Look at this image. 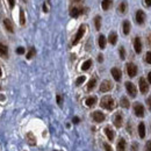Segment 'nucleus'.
<instances>
[{"label": "nucleus", "instance_id": "nucleus-1", "mask_svg": "<svg viewBox=\"0 0 151 151\" xmlns=\"http://www.w3.org/2000/svg\"><path fill=\"white\" fill-rule=\"evenodd\" d=\"M86 11H87V8L84 7L83 4H71V6H70V15L72 18H78V16L83 15Z\"/></svg>", "mask_w": 151, "mask_h": 151}, {"label": "nucleus", "instance_id": "nucleus-2", "mask_svg": "<svg viewBox=\"0 0 151 151\" xmlns=\"http://www.w3.org/2000/svg\"><path fill=\"white\" fill-rule=\"evenodd\" d=\"M100 106L107 111H113L116 107V104H115V100L111 95H105L100 101Z\"/></svg>", "mask_w": 151, "mask_h": 151}, {"label": "nucleus", "instance_id": "nucleus-3", "mask_svg": "<svg viewBox=\"0 0 151 151\" xmlns=\"http://www.w3.org/2000/svg\"><path fill=\"white\" fill-rule=\"evenodd\" d=\"M85 31H86V26H85V25H82V26L79 27L78 31H77V34L74 35V38H73V41H72V45H76V44L83 38Z\"/></svg>", "mask_w": 151, "mask_h": 151}, {"label": "nucleus", "instance_id": "nucleus-4", "mask_svg": "<svg viewBox=\"0 0 151 151\" xmlns=\"http://www.w3.org/2000/svg\"><path fill=\"white\" fill-rule=\"evenodd\" d=\"M134 113H135L136 116L143 118V116H144V113H145L144 106H143L141 102H135V104H134Z\"/></svg>", "mask_w": 151, "mask_h": 151}, {"label": "nucleus", "instance_id": "nucleus-5", "mask_svg": "<svg viewBox=\"0 0 151 151\" xmlns=\"http://www.w3.org/2000/svg\"><path fill=\"white\" fill-rule=\"evenodd\" d=\"M124 86H125V90L128 92V94H129L131 98H135V96L137 95V89H136V86H135L131 82H125Z\"/></svg>", "mask_w": 151, "mask_h": 151}, {"label": "nucleus", "instance_id": "nucleus-6", "mask_svg": "<svg viewBox=\"0 0 151 151\" xmlns=\"http://www.w3.org/2000/svg\"><path fill=\"white\" fill-rule=\"evenodd\" d=\"M92 119L94 122H96V123H101V122H104L105 119H106V116H105V114L102 113V112H100V111H95V112H93L92 113Z\"/></svg>", "mask_w": 151, "mask_h": 151}, {"label": "nucleus", "instance_id": "nucleus-7", "mask_svg": "<svg viewBox=\"0 0 151 151\" xmlns=\"http://www.w3.org/2000/svg\"><path fill=\"white\" fill-rule=\"evenodd\" d=\"M127 73L130 78H134L137 74V66L134 63H128L127 64Z\"/></svg>", "mask_w": 151, "mask_h": 151}, {"label": "nucleus", "instance_id": "nucleus-8", "mask_svg": "<svg viewBox=\"0 0 151 151\" xmlns=\"http://www.w3.org/2000/svg\"><path fill=\"white\" fill-rule=\"evenodd\" d=\"M145 19H147L145 13H144L142 9H138V11L136 12V15H135V20H136V22H137L138 25H143V23L145 22Z\"/></svg>", "mask_w": 151, "mask_h": 151}, {"label": "nucleus", "instance_id": "nucleus-9", "mask_svg": "<svg viewBox=\"0 0 151 151\" xmlns=\"http://www.w3.org/2000/svg\"><path fill=\"white\" fill-rule=\"evenodd\" d=\"M113 89V83L111 80H104L100 85V92L102 93H106V92H109V91Z\"/></svg>", "mask_w": 151, "mask_h": 151}, {"label": "nucleus", "instance_id": "nucleus-10", "mask_svg": "<svg viewBox=\"0 0 151 151\" xmlns=\"http://www.w3.org/2000/svg\"><path fill=\"white\" fill-rule=\"evenodd\" d=\"M140 91L142 94H147L149 91V84L145 80V78H143V77L140 78Z\"/></svg>", "mask_w": 151, "mask_h": 151}, {"label": "nucleus", "instance_id": "nucleus-11", "mask_svg": "<svg viewBox=\"0 0 151 151\" xmlns=\"http://www.w3.org/2000/svg\"><path fill=\"white\" fill-rule=\"evenodd\" d=\"M113 122H114V125H115L116 128H121L122 124H123V115H122V113L118 112V113L114 115V118H113Z\"/></svg>", "mask_w": 151, "mask_h": 151}, {"label": "nucleus", "instance_id": "nucleus-12", "mask_svg": "<svg viewBox=\"0 0 151 151\" xmlns=\"http://www.w3.org/2000/svg\"><path fill=\"white\" fill-rule=\"evenodd\" d=\"M134 49L136 54H141L142 52V41L140 37H135L134 38Z\"/></svg>", "mask_w": 151, "mask_h": 151}, {"label": "nucleus", "instance_id": "nucleus-13", "mask_svg": "<svg viewBox=\"0 0 151 151\" xmlns=\"http://www.w3.org/2000/svg\"><path fill=\"white\" fill-rule=\"evenodd\" d=\"M2 25H4L5 29L7 30L8 33H14V26H13V22H12L9 19H4Z\"/></svg>", "mask_w": 151, "mask_h": 151}, {"label": "nucleus", "instance_id": "nucleus-14", "mask_svg": "<svg viewBox=\"0 0 151 151\" xmlns=\"http://www.w3.org/2000/svg\"><path fill=\"white\" fill-rule=\"evenodd\" d=\"M111 73H112V76H113L114 80L120 82L121 78H122V72H121L120 69H118V67H113V69L111 70Z\"/></svg>", "mask_w": 151, "mask_h": 151}, {"label": "nucleus", "instance_id": "nucleus-15", "mask_svg": "<svg viewBox=\"0 0 151 151\" xmlns=\"http://www.w3.org/2000/svg\"><path fill=\"white\" fill-rule=\"evenodd\" d=\"M26 141H27V143L29 145H31V147L36 145V137H35V135L33 133H27L26 134Z\"/></svg>", "mask_w": 151, "mask_h": 151}, {"label": "nucleus", "instance_id": "nucleus-16", "mask_svg": "<svg viewBox=\"0 0 151 151\" xmlns=\"http://www.w3.org/2000/svg\"><path fill=\"white\" fill-rule=\"evenodd\" d=\"M105 134H106V136H107V138L109 140V141H113L114 140V137H115V133H114V130L111 128V127H105Z\"/></svg>", "mask_w": 151, "mask_h": 151}, {"label": "nucleus", "instance_id": "nucleus-17", "mask_svg": "<svg viewBox=\"0 0 151 151\" xmlns=\"http://www.w3.org/2000/svg\"><path fill=\"white\" fill-rule=\"evenodd\" d=\"M0 57H2L4 60L8 58V48L2 43H0Z\"/></svg>", "mask_w": 151, "mask_h": 151}, {"label": "nucleus", "instance_id": "nucleus-18", "mask_svg": "<svg viewBox=\"0 0 151 151\" xmlns=\"http://www.w3.org/2000/svg\"><path fill=\"white\" fill-rule=\"evenodd\" d=\"M108 42L112 44V45H115L116 42H118V34L115 31H112L108 36Z\"/></svg>", "mask_w": 151, "mask_h": 151}, {"label": "nucleus", "instance_id": "nucleus-19", "mask_svg": "<svg viewBox=\"0 0 151 151\" xmlns=\"http://www.w3.org/2000/svg\"><path fill=\"white\" fill-rule=\"evenodd\" d=\"M113 6V0H102L101 1V8L104 11H108Z\"/></svg>", "mask_w": 151, "mask_h": 151}, {"label": "nucleus", "instance_id": "nucleus-20", "mask_svg": "<svg viewBox=\"0 0 151 151\" xmlns=\"http://www.w3.org/2000/svg\"><path fill=\"white\" fill-rule=\"evenodd\" d=\"M130 28H131V25L128 20H124L123 21V25H122V29H123V34L124 35H128L130 33Z\"/></svg>", "mask_w": 151, "mask_h": 151}, {"label": "nucleus", "instance_id": "nucleus-21", "mask_svg": "<svg viewBox=\"0 0 151 151\" xmlns=\"http://www.w3.org/2000/svg\"><path fill=\"white\" fill-rule=\"evenodd\" d=\"M127 9H128V4H127V1H121L120 5H119V7H118L119 13H121V14H125Z\"/></svg>", "mask_w": 151, "mask_h": 151}, {"label": "nucleus", "instance_id": "nucleus-22", "mask_svg": "<svg viewBox=\"0 0 151 151\" xmlns=\"http://www.w3.org/2000/svg\"><path fill=\"white\" fill-rule=\"evenodd\" d=\"M127 150V142L124 138H120L118 142V151H125Z\"/></svg>", "mask_w": 151, "mask_h": 151}, {"label": "nucleus", "instance_id": "nucleus-23", "mask_svg": "<svg viewBox=\"0 0 151 151\" xmlns=\"http://www.w3.org/2000/svg\"><path fill=\"white\" fill-rule=\"evenodd\" d=\"M96 100H98V99H96V96H94V95H93V96H89V98L85 100V104H86L87 107H93V106L96 104Z\"/></svg>", "mask_w": 151, "mask_h": 151}, {"label": "nucleus", "instance_id": "nucleus-24", "mask_svg": "<svg viewBox=\"0 0 151 151\" xmlns=\"http://www.w3.org/2000/svg\"><path fill=\"white\" fill-rule=\"evenodd\" d=\"M138 135L141 138H144L145 137V124L143 122H141L138 124Z\"/></svg>", "mask_w": 151, "mask_h": 151}, {"label": "nucleus", "instance_id": "nucleus-25", "mask_svg": "<svg viewBox=\"0 0 151 151\" xmlns=\"http://www.w3.org/2000/svg\"><path fill=\"white\" fill-rule=\"evenodd\" d=\"M106 43H107L106 37H105L104 35H100L99 38H98V44H99L100 49H105V48H106Z\"/></svg>", "mask_w": 151, "mask_h": 151}, {"label": "nucleus", "instance_id": "nucleus-26", "mask_svg": "<svg viewBox=\"0 0 151 151\" xmlns=\"http://www.w3.org/2000/svg\"><path fill=\"white\" fill-rule=\"evenodd\" d=\"M96 86V79L95 78H92L90 82H89V84H87V87H86V90L91 92V91L94 90V87Z\"/></svg>", "mask_w": 151, "mask_h": 151}, {"label": "nucleus", "instance_id": "nucleus-27", "mask_svg": "<svg viewBox=\"0 0 151 151\" xmlns=\"http://www.w3.org/2000/svg\"><path fill=\"white\" fill-rule=\"evenodd\" d=\"M94 26H95V29L100 30L101 28V16L100 15H96L94 18Z\"/></svg>", "mask_w": 151, "mask_h": 151}, {"label": "nucleus", "instance_id": "nucleus-28", "mask_svg": "<svg viewBox=\"0 0 151 151\" xmlns=\"http://www.w3.org/2000/svg\"><path fill=\"white\" fill-rule=\"evenodd\" d=\"M120 105H121V107H123V108H129L130 102H129V100H128L125 96H122V98H121Z\"/></svg>", "mask_w": 151, "mask_h": 151}, {"label": "nucleus", "instance_id": "nucleus-29", "mask_svg": "<svg viewBox=\"0 0 151 151\" xmlns=\"http://www.w3.org/2000/svg\"><path fill=\"white\" fill-rule=\"evenodd\" d=\"M91 66H92V60H85V62L83 63V65H82V70H83V71H87Z\"/></svg>", "mask_w": 151, "mask_h": 151}, {"label": "nucleus", "instance_id": "nucleus-30", "mask_svg": "<svg viewBox=\"0 0 151 151\" xmlns=\"http://www.w3.org/2000/svg\"><path fill=\"white\" fill-rule=\"evenodd\" d=\"M20 25L21 26L26 25V16H25V12L22 8H20Z\"/></svg>", "mask_w": 151, "mask_h": 151}, {"label": "nucleus", "instance_id": "nucleus-31", "mask_svg": "<svg viewBox=\"0 0 151 151\" xmlns=\"http://www.w3.org/2000/svg\"><path fill=\"white\" fill-rule=\"evenodd\" d=\"M35 54H36V50H35V48H29V50H28V52H27V55H26V57H27V60H31L34 56H35Z\"/></svg>", "mask_w": 151, "mask_h": 151}, {"label": "nucleus", "instance_id": "nucleus-32", "mask_svg": "<svg viewBox=\"0 0 151 151\" xmlns=\"http://www.w3.org/2000/svg\"><path fill=\"white\" fill-rule=\"evenodd\" d=\"M49 7H50V0H45V1L43 2V7H42L43 12H44V13H48V12H49Z\"/></svg>", "mask_w": 151, "mask_h": 151}, {"label": "nucleus", "instance_id": "nucleus-33", "mask_svg": "<svg viewBox=\"0 0 151 151\" xmlns=\"http://www.w3.org/2000/svg\"><path fill=\"white\" fill-rule=\"evenodd\" d=\"M85 80H86V77H85V76H80V77H78V78H77V80H76V85H77V86H79V85H82Z\"/></svg>", "mask_w": 151, "mask_h": 151}, {"label": "nucleus", "instance_id": "nucleus-34", "mask_svg": "<svg viewBox=\"0 0 151 151\" xmlns=\"http://www.w3.org/2000/svg\"><path fill=\"white\" fill-rule=\"evenodd\" d=\"M119 54H120L121 60H124V58H125V50H124V48H123V47H120V49H119Z\"/></svg>", "mask_w": 151, "mask_h": 151}, {"label": "nucleus", "instance_id": "nucleus-35", "mask_svg": "<svg viewBox=\"0 0 151 151\" xmlns=\"http://www.w3.org/2000/svg\"><path fill=\"white\" fill-rule=\"evenodd\" d=\"M25 52H26V50H25L23 47H19V48L16 49V54H18V55H23Z\"/></svg>", "mask_w": 151, "mask_h": 151}, {"label": "nucleus", "instance_id": "nucleus-36", "mask_svg": "<svg viewBox=\"0 0 151 151\" xmlns=\"http://www.w3.org/2000/svg\"><path fill=\"white\" fill-rule=\"evenodd\" d=\"M145 62L151 65V51H148V52H147V55H145Z\"/></svg>", "mask_w": 151, "mask_h": 151}, {"label": "nucleus", "instance_id": "nucleus-37", "mask_svg": "<svg viewBox=\"0 0 151 151\" xmlns=\"http://www.w3.org/2000/svg\"><path fill=\"white\" fill-rule=\"evenodd\" d=\"M56 100H57V104H58V106H62V105H63V96H62L60 94H57V96H56Z\"/></svg>", "mask_w": 151, "mask_h": 151}, {"label": "nucleus", "instance_id": "nucleus-38", "mask_svg": "<svg viewBox=\"0 0 151 151\" xmlns=\"http://www.w3.org/2000/svg\"><path fill=\"white\" fill-rule=\"evenodd\" d=\"M8 1V6H9V8L11 9H13L14 8V6H15V0H7Z\"/></svg>", "mask_w": 151, "mask_h": 151}, {"label": "nucleus", "instance_id": "nucleus-39", "mask_svg": "<svg viewBox=\"0 0 151 151\" xmlns=\"http://www.w3.org/2000/svg\"><path fill=\"white\" fill-rule=\"evenodd\" d=\"M145 151H151V141H148L145 144Z\"/></svg>", "mask_w": 151, "mask_h": 151}, {"label": "nucleus", "instance_id": "nucleus-40", "mask_svg": "<svg viewBox=\"0 0 151 151\" xmlns=\"http://www.w3.org/2000/svg\"><path fill=\"white\" fill-rule=\"evenodd\" d=\"M104 147H105V150L106 151H113V149L111 148V145H109V144H107V143H105V144H104Z\"/></svg>", "mask_w": 151, "mask_h": 151}, {"label": "nucleus", "instance_id": "nucleus-41", "mask_svg": "<svg viewBox=\"0 0 151 151\" xmlns=\"http://www.w3.org/2000/svg\"><path fill=\"white\" fill-rule=\"evenodd\" d=\"M72 122H73V123H74V124H78V123H79V122H80V119H79V118H78V116H74V118H73V119H72Z\"/></svg>", "mask_w": 151, "mask_h": 151}, {"label": "nucleus", "instance_id": "nucleus-42", "mask_svg": "<svg viewBox=\"0 0 151 151\" xmlns=\"http://www.w3.org/2000/svg\"><path fill=\"white\" fill-rule=\"evenodd\" d=\"M147 105H148L149 109L151 111V96H150V98H148V99H147Z\"/></svg>", "mask_w": 151, "mask_h": 151}, {"label": "nucleus", "instance_id": "nucleus-43", "mask_svg": "<svg viewBox=\"0 0 151 151\" xmlns=\"http://www.w3.org/2000/svg\"><path fill=\"white\" fill-rule=\"evenodd\" d=\"M144 4L147 7H151V0H144Z\"/></svg>", "mask_w": 151, "mask_h": 151}, {"label": "nucleus", "instance_id": "nucleus-44", "mask_svg": "<svg viewBox=\"0 0 151 151\" xmlns=\"http://www.w3.org/2000/svg\"><path fill=\"white\" fill-rule=\"evenodd\" d=\"M70 1H71V4H82L83 0H70Z\"/></svg>", "mask_w": 151, "mask_h": 151}, {"label": "nucleus", "instance_id": "nucleus-45", "mask_svg": "<svg viewBox=\"0 0 151 151\" xmlns=\"http://www.w3.org/2000/svg\"><path fill=\"white\" fill-rule=\"evenodd\" d=\"M102 60H104V56H102V55H99V56H98V62H99V63H102Z\"/></svg>", "mask_w": 151, "mask_h": 151}, {"label": "nucleus", "instance_id": "nucleus-46", "mask_svg": "<svg viewBox=\"0 0 151 151\" xmlns=\"http://www.w3.org/2000/svg\"><path fill=\"white\" fill-rule=\"evenodd\" d=\"M148 83H149V84H151V72H149V73H148Z\"/></svg>", "mask_w": 151, "mask_h": 151}, {"label": "nucleus", "instance_id": "nucleus-47", "mask_svg": "<svg viewBox=\"0 0 151 151\" xmlns=\"http://www.w3.org/2000/svg\"><path fill=\"white\" fill-rule=\"evenodd\" d=\"M147 40H149V45L151 47V36H149V37H148Z\"/></svg>", "mask_w": 151, "mask_h": 151}, {"label": "nucleus", "instance_id": "nucleus-48", "mask_svg": "<svg viewBox=\"0 0 151 151\" xmlns=\"http://www.w3.org/2000/svg\"><path fill=\"white\" fill-rule=\"evenodd\" d=\"M2 77V70H1V66H0V78Z\"/></svg>", "mask_w": 151, "mask_h": 151}, {"label": "nucleus", "instance_id": "nucleus-49", "mask_svg": "<svg viewBox=\"0 0 151 151\" xmlns=\"http://www.w3.org/2000/svg\"><path fill=\"white\" fill-rule=\"evenodd\" d=\"M0 90H1V85H0Z\"/></svg>", "mask_w": 151, "mask_h": 151}, {"label": "nucleus", "instance_id": "nucleus-50", "mask_svg": "<svg viewBox=\"0 0 151 151\" xmlns=\"http://www.w3.org/2000/svg\"><path fill=\"white\" fill-rule=\"evenodd\" d=\"M55 151H57V150H55Z\"/></svg>", "mask_w": 151, "mask_h": 151}]
</instances>
